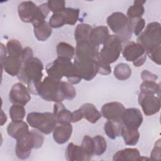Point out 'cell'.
Here are the masks:
<instances>
[{"label": "cell", "mask_w": 161, "mask_h": 161, "mask_svg": "<svg viewBox=\"0 0 161 161\" xmlns=\"http://www.w3.org/2000/svg\"><path fill=\"white\" fill-rule=\"evenodd\" d=\"M121 52L126 60L132 62L134 66L136 67L143 65L147 57L143 48L139 43L133 41L125 42Z\"/></svg>", "instance_id": "obj_8"}, {"label": "cell", "mask_w": 161, "mask_h": 161, "mask_svg": "<svg viewBox=\"0 0 161 161\" xmlns=\"http://www.w3.org/2000/svg\"><path fill=\"white\" fill-rule=\"evenodd\" d=\"M147 56L155 63L158 65L161 64V47L158 48L148 53L147 54Z\"/></svg>", "instance_id": "obj_44"}, {"label": "cell", "mask_w": 161, "mask_h": 161, "mask_svg": "<svg viewBox=\"0 0 161 161\" xmlns=\"http://www.w3.org/2000/svg\"><path fill=\"white\" fill-rule=\"evenodd\" d=\"M47 4L50 11L53 13H60L65 8V2L62 0H49Z\"/></svg>", "instance_id": "obj_40"}, {"label": "cell", "mask_w": 161, "mask_h": 161, "mask_svg": "<svg viewBox=\"0 0 161 161\" xmlns=\"http://www.w3.org/2000/svg\"><path fill=\"white\" fill-rule=\"evenodd\" d=\"M138 101L143 113L146 116H152L160 109V96L152 92H140L138 94Z\"/></svg>", "instance_id": "obj_9"}, {"label": "cell", "mask_w": 161, "mask_h": 161, "mask_svg": "<svg viewBox=\"0 0 161 161\" xmlns=\"http://www.w3.org/2000/svg\"><path fill=\"white\" fill-rule=\"evenodd\" d=\"M106 23L111 30L122 43L129 41L132 37V30L130 19L121 12H114L106 19Z\"/></svg>", "instance_id": "obj_4"}, {"label": "cell", "mask_w": 161, "mask_h": 161, "mask_svg": "<svg viewBox=\"0 0 161 161\" xmlns=\"http://www.w3.org/2000/svg\"><path fill=\"white\" fill-rule=\"evenodd\" d=\"M122 43L116 35H110L103 43V47L99 52L97 60L108 64L114 62L119 58L122 51Z\"/></svg>", "instance_id": "obj_7"}, {"label": "cell", "mask_w": 161, "mask_h": 161, "mask_svg": "<svg viewBox=\"0 0 161 161\" xmlns=\"http://www.w3.org/2000/svg\"><path fill=\"white\" fill-rule=\"evenodd\" d=\"M109 35V31L106 26H96L92 28L90 36V42L96 45L99 46L107 40Z\"/></svg>", "instance_id": "obj_23"}, {"label": "cell", "mask_w": 161, "mask_h": 161, "mask_svg": "<svg viewBox=\"0 0 161 161\" xmlns=\"http://www.w3.org/2000/svg\"><path fill=\"white\" fill-rule=\"evenodd\" d=\"M125 109L123 104L113 101L104 104L101 108L102 116L108 120L121 122L123 113Z\"/></svg>", "instance_id": "obj_15"}, {"label": "cell", "mask_w": 161, "mask_h": 161, "mask_svg": "<svg viewBox=\"0 0 161 161\" xmlns=\"http://www.w3.org/2000/svg\"><path fill=\"white\" fill-rule=\"evenodd\" d=\"M121 135L126 145L134 146L137 144L140 138V133L138 129L129 128L122 125Z\"/></svg>", "instance_id": "obj_24"}, {"label": "cell", "mask_w": 161, "mask_h": 161, "mask_svg": "<svg viewBox=\"0 0 161 161\" xmlns=\"http://www.w3.org/2000/svg\"><path fill=\"white\" fill-rule=\"evenodd\" d=\"M141 78L143 81H155L158 79V76L148 71V70H143L141 73Z\"/></svg>", "instance_id": "obj_45"}, {"label": "cell", "mask_w": 161, "mask_h": 161, "mask_svg": "<svg viewBox=\"0 0 161 161\" xmlns=\"http://www.w3.org/2000/svg\"><path fill=\"white\" fill-rule=\"evenodd\" d=\"M137 43L148 53L161 47V27L158 22L148 23L137 38Z\"/></svg>", "instance_id": "obj_3"}, {"label": "cell", "mask_w": 161, "mask_h": 161, "mask_svg": "<svg viewBox=\"0 0 161 161\" xmlns=\"http://www.w3.org/2000/svg\"><path fill=\"white\" fill-rule=\"evenodd\" d=\"M7 121V116L4 114V111L1 110V126H3Z\"/></svg>", "instance_id": "obj_48"}, {"label": "cell", "mask_w": 161, "mask_h": 161, "mask_svg": "<svg viewBox=\"0 0 161 161\" xmlns=\"http://www.w3.org/2000/svg\"><path fill=\"white\" fill-rule=\"evenodd\" d=\"M80 108L83 112L84 118L91 123H96L102 116L101 113L92 103H84Z\"/></svg>", "instance_id": "obj_25"}, {"label": "cell", "mask_w": 161, "mask_h": 161, "mask_svg": "<svg viewBox=\"0 0 161 161\" xmlns=\"http://www.w3.org/2000/svg\"><path fill=\"white\" fill-rule=\"evenodd\" d=\"M28 125L43 134L51 133L57 125V121L53 113L50 112H31L26 117Z\"/></svg>", "instance_id": "obj_5"}, {"label": "cell", "mask_w": 161, "mask_h": 161, "mask_svg": "<svg viewBox=\"0 0 161 161\" xmlns=\"http://www.w3.org/2000/svg\"><path fill=\"white\" fill-rule=\"evenodd\" d=\"M61 89L65 99L72 100L76 96V91L75 87L69 82L61 80Z\"/></svg>", "instance_id": "obj_38"}, {"label": "cell", "mask_w": 161, "mask_h": 161, "mask_svg": "<svg viewBox=\"0 0 161 161\" xmlns=\"http://www.w3.org/2000/svg\"><path fill=\"white\" fill-rule=\"evenodd\" d=\"M33 57V52L32 48L29 47H26L23 49L21 56L20 57V60L23 64V62H25V61H26L27 60L30 59Z\"/></svg>", "instance_id": "obj_46"}, {"label": "cell", "mask_w": 161, "mask_h": 161, "mask_svg": "<svg viewBox=\"0 0 161 161\" xmlns=\"http://www.w3.org/2000/svg\"><path fill=\"white\" fill-rule=\"evenodd\" d=\"M121 122L108 120L104 125V130L106 135L111 139H115L121 135Z\"/></svg>", "instance_id": "obj_28"}, {"label": "cell", "mask_w": 161, "mask_h": 161, "mask_svg": "<svg viewBox=\"0 0 161 161\" xmlns=\"http://www.w3.org/2000/svg\"><path fill=\"white\" fill-rule=\"evenodd\" d=\"M94 148V155H101L103 154L107 148V142L101 135H96L92 138Z\"/></svg>", "instance_id": "obj_34"}, {"label": "cell", "mask_w": 161, "mask_h": 161, "mask_svg": "<svg viewBox=\"0 0 161 161\" xmlns=\"http://www.w3.org/2000/svg\"><path fill=\"white\" fill-rule=\"evenodd\" d=\"M9 114L12 121L23 120L26 114V111L23 106L13 104L9 108Z\"/></svg>", "instance_id": "obj_36"}, {"label": "cell", "mask_w": 161, "mask_h": 161, "mask_svg": "<svg viewBox=\"0 0 161 161\" xmlns=\"http://www.w3.org/2000/svg\"><path fill=\"white\" fill-rule=\"evenodd\" d=\"M73 65L77 73L82 79L85 80H92L97 74L96 60L80 59L75 57Z\"/></svg>", "instance_id": "obj_10"}, {"label": "cell", "mask_w": 161, "mask_h": 161, "mask_svg": "<svg viewBox=\"0 0 161 161\" xmlns=\"http://www.w3.org/2000/svg\"><path fill=\"white\" fill-rule=\"evenodd\" d=\"M58 57L71 60L75 55V48L66 42H60L56 47Z\"/></svg>", "instance_id": "obj_30"}, {"label": "cell", "mask_w": 161, "mask_h": 161, "mask_svg": "<svg viewBox=\"0 0 161 161\" xmlns=\"http://www.w3.org/2000/svg\"><path fill=\"white\" fill-rule=\"evenodd\" d=\"M65 157L68 161H86L91 160L84 152L81 146L75 145L72 142L68 144L65 150Z\"/></svg>", "instance_id": "obj_20"}, {"label": "cell", "mask_w": 161, "mask_h": 161, "mask_svg": "<svg viewBox=\"0 0 161 161\" xmlns=\"http://www.w3.org/2000/svg\"><path fill=\"white\" fill-rule=\"evenodd\" d=\"M6 47L8 55L20 59L24 48H23L21 43L18 40H9L7 42Z\"/></svg>", "instance_id": "obj_31"}, {"label": "cell", "mask_w": 161, "mask_h": 161, "mask_svg": "<svg viewBox=\"0 0 161 161\" xmlns=\"http://www.w3.org/2000/svg\"><path fill=\"white\" fill-rule=\"evenodd\" d=\"M160 139H158L155 143L150 153V159L153 160H158L160 159Z\"/></svg>", "instance_id": "obj_43"}, {"label": "cell", "mask_w": 161, "mask_h": 161, "mask_svg": "<svg viewBox=\"0 0 161 161\" xmlns=\"http://www.w3.org/2000/svg\"><path fill=\"white\" fill-rule=\"evenodd\" d=\"M97 66V73L101 75H109L111 72V68L109 64L96 60Z\"/></svg>", "instance_id": "obj_42"}, {"label": "cell", "mask_w": 161, "mask_h": 161, "mask_svg": "<svg viewBox=\"0 0 161 161\" xmlns=\"http://www.w3.org/2000/svg\"><path fill=\"white\" fill-rule=\"evenodd\" d=\"M33 33L36 38L40 42L46 41L52 35V29L46 21L33 25Z\"/></svg>", "instance_id": "obj_26"}, {"label": "cell", "mask_w": 161, "mask_h": 161, "mask_svg": "<svg viewBox=\"0 0 161 161\" xmlns=\"http://www.w3.org/2000/svg\"><path fill=\"white\" fill-rule=\"evenodd\" d=\"M45 70L48 76L58 80L65 77L72 84H78L82 80L75 71L71 60L65 58L58 57L53 62L47 65Z\"/></svg>", "instance_id": "obj_2"}, {"label": "cell", "mask_w": 161, "mask_h": 161, "mask_svg": "<svg viewBox=\"0 0 161 161\" xmlns=\"http://www.w3.org/2000/svg\"><path fill=\"white\" fill-rule=\"evenodd\" d=\"M84 118V114L82 109L79 108V109L74 110L72 112V122L75 123L80 121Z\"/></svg>", "instance_id": "obj_47"}, {"label": "cell", "mask_w": 161, "mask_h": 161, "mask_svg": "<svg viewBox=\"0 0 161 161\" xmlns=\"http://www.w3.org/2000/svg\"><path fill=\"white\" fill-rule=\"evenodd\" d=\"M28 124L23 120L12 121L7 126V133L12 138L18 140L29 132Z\"/></svg>", "instance_id": "obj_19"}, {"label": "cell", "mask_w": 161, "mask_h": 161, "mask_svg": "<svg viewBox=\"0 0 161 161\" xmlns=\"http://www.w3.org/2000/svg\"><path fill=\"white\" fill-rule=\"evenodd\" d=\"M32 148H35V145L31 131L16 140L15 152L18 158L23 160L28 158Z\"/></svg>", "instance_id": "obj_14"}, {"label": "cell", "mask_w": 161, "mask_h": 161, "mask_svg": "<svg viewBox=\"0 0 161 161\" xmlns=\"http://www.w3.org/2000/svg\"><path fill=\"white\" fill-rule=\"evenodd\" d=\"M143 121V116L138 108H130L125 109L121 118V123L123 125L138 129Z\"/></svg>", "instance_id": "obj_16"}, {"label": "cell", "mask_w": 161, "mask_h": 161, "mask_svg": "<svg viewBox=\"0 0 161 161\" xmlns=\"http://www.w3.org/2000/svg\"><path fill=\"white\" fill-rule=\"evenodd\" d=\"M80 10L79 8H65L61 13L65 20V23L69 25H74L79 18Z\"/></svg>", "instance_id": "obj_33"}, {"label": "cell", "mask_w": 161, "mask_h": 161, "mask_svg": "<svg viewBox=\"0 0 161 161\" xmlns=\"http://www.w3.org/2000/svg\"><path fill=\"white\" fill-rule=\"evenodd\" d=\"M18 13L20 19L24 23H31L32 25L39 21L40 10L33 1H23L18 6Z\"/></svg>", "instance_id": "obj_11"}, {"label": "cell", "mask_w": 161, "mask_h": 161, "mask_svg": "<svg viewBox=\"0 0 161 161\" xmlns=\"http://www.w3.org/2000/svg\"><path fill=\"white\" fill-rule=\"evenodd\" d=\"M48 23L52 28H58L63 26L65 23V20L62 14L60 13H53L50 17Z\"/></svg>", "instance_id": "obj_41"}, {"label": "cell", "mask_w": 161, "mask_h": 161, "mask_svg": "<svg viewBox=\"0 0 161 161\" xmlns=\"http://www.w3.org/2000/svg\"><path fill=\"white\" fill-rule=\"evenodd\" d=\"M30 99V91L22 82H17L12 86L9 93V100L11 103L24 106Z\"/></svg>", "instance_id": "obj_12"}, {"label": "cell", "mask_w": 161, "mask_h": 161, "mask_svg": "<svg viewBox=\"0 0 161 161\" xmlns=\"http://www.w3.org/2000/svg\"><path fill=\"white\" fill-rule=\"evenodd\" d=\"M114 75L117 79L119 80H125L131 76V69L127 64H118L114 68Z\"/></svg>", "instance_id": "obj_32"}, {"label": "cell", "mask_w": 161, "mask_h": 161, "mask_svg": "<svg viewBox=\"0 0 161 161\" xmlns=\"http://www.w3.org/2000/svg\"><path fill=\"white\" fill-rule=\"evenodd\" d=\"M53 114L57 123L72 122V112L65 107L62 102L55 103L54 104Z\"/></svg>", "instance_id": "obj_22"}, {"label": "cell", "mask_w": 161, "mask_h": 161, "mask_svg": "<svg viewBox=\"0 0 161 161\" xmlns=\"http://www.w3.org/2000/svg\"><path fill=\"white\" fill-rule=\"evenodd\" d=\"M2 69L11 76H17L20 72L22 62L19 58L8 55L0 60Z\"/></svg>", "instance_id": "obj_18"}, {"label": "cell", "mask_w": 161, "mask_h": 161, "mask_svg": "<svg viewBox=\"0 0 161 161\" xmlns=\"http://www.w3.org/2000/svg\"><path fill=\"white\" fill-rule=\"evenodd\" d=\"M72 133V126L70 123H58L53 131V138L56 143L64 144L69 141Z\"/></svg>", "instance_id": "obj_17"}, {"label": "cell", "mask_w": 161, "mask_h": 161, "mask_svg": "<svg viewBox=\"0 0 161 161\" xmlns=\"http://www.w3.org/2000/svg\"><path fill=\"white\" fill-rule=\"evenodd\" d=\"M38 96L47 101L62 102L65 98L61 89V80L48 75L45 77L40 85Z\"/></svg>", "instance_id": "obj_6"}, {"label": "cell", "mask_w": 161, "mask_h": 161, "mask_svg": "<svg viewBox=\"0 0 161 161\" xmlns=\"http://www.w3.org/2000/svg\"><path fill=\"white\" fill-rule=\"evenodd\" d=\"M140 92H152L160 96V86L155 81H143L140 86Z\"/></svg>", "instance_id": "obj_35"}, {"label": "cell", "mask_w": 161, "mask_h": 161, "mask_svg": "<svg viewBox=\"0 0 161 161\" xmlns=\"http://www.w3.org/2000/svg\"><path fill=\"white\" fill-rule=\"evenodd\" d=\"M80 146L87 157L91 159L92 157L94 155V148L92 138L88 135H85L82 139Z\"/></svg>", "instance_id": "obj_37"}, {"label": "cell", "mask_w": 161, "mask_h": 161, "mask_svg": "<svg viewBox=\"0 0 161 161\" xmlns=\"http://www.w3.org/2000/svg\"><path fill=\"white\" fill-rule=\"evenodd\" d=\"M75 50V58L85 60H97L99 52V47L90 41L76 43Z\"/></svg>", "instance_id": "obj_13"}, {"label": "cell", "mask_w": 161, "mask_h": 161, "mask_svg": "<svg viewBox=\"0 0 161 161\" xmlns=\"http://www.w3.org/2000/svg\"><path fill=\"white\" fill-rule=\"evenodd\" d=\"M143 159H148L140 155L139 150L136 148H126L123 150H118L114 155L113 160L114 161H136L142 160Z\"/></svg>", "instance_id": "obj_21"}, {"label": "cell", "mask_w": 161, "mask_h": 161, "mask_svg": "<svg viewBox=\"0 0 161 161\" xmlns=\"http://www.w3.org/2000/svg\"><path fill=\"white\" fill-rule=\"evenodd\" d=\"M43 65L36 57H31L22 64L21 69L17 75L18 80L28 86V89L33 94L38 95V91L43 77Z\"/></svg>", "instance_id": "obj_1"}, {"label": "cell", "mask_w": 161, "mask_h": 161, "mask_svg": "<svg viewBox=\"0 0 161 161\" xmlns=\"http://www.w3.org/2000/svg\"><path fill=\"white\" fill-rule=\"evenodd\" d=\"M92 28L86 23H80L77 25L74 31V38L76 43L90 41L91 33Z\"/></svg>", "instance_id": "obj_27"}, {"label": "cell", "mask_w": 161, "mask_h": 161, "mask_svg": "<svg viewBox=\"0 0 161 161\" xmlns=\"http://www.w3.org/2000/svg\"><path fill=\"white\" fill-rule=\"evenodd\" d=\"M132 33L135 36H138L143 30L145 26V21L143 18H135L130 19Z\"/></svg>", "instance_id": "obj_39"}, {"label": "cell", "mask_w": 161, "mask_h": 161, "mask_svg": "<svg viewBox=\"0 0 161 161\" xmlns=\"http://www.w3.org/2000/svg\"><path fill=\"white\" fill-rule=\"evenodd\" d=\"M145 1H135L133 5L129 7L127 11L126 16L128 19H135L142 18L145 12L143 4Z\"/></svg>", "instance_id": "obj_29"}]
</instances>
